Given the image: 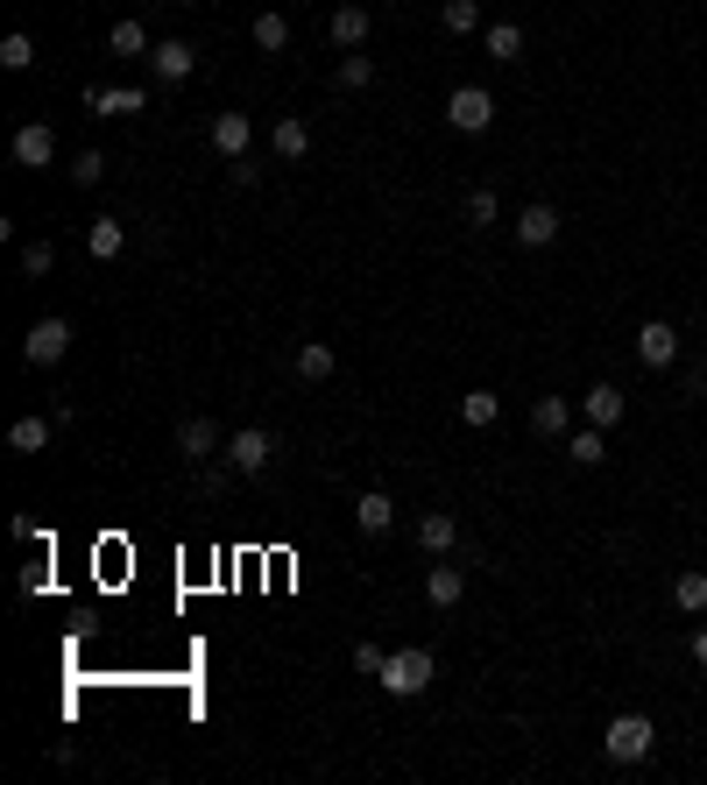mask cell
Wrapping results in <instances>:
<instances>
[{
  "label": "cell",
  "mask_w": 707,
  "mask_h": 785,
  "mask_svg": "<svg viewBox=\"0 0 707 785\" xmlns=\"http://www.w3.org/2000/svg\"><path fill=\"white\" fill-rule=\"evenodd\" d=\"M432 679H439V658H432L425 644H403V652H389V666H382V693L389 701H417Z\"/></svg>",
  "instance_id": "6da1fadb"
},
{
  "label": "cell",
  "mask_w": 707,
  "mask_h": 785,
  "mask_svg": "<svg viewBox=\"0 0 707 785\" xmlns=\"http://www.w3.org/2000/svg\"><path fill=\"white\" fill-rule=\"evenodd\" d=\"M651 743H658L651 715H615V722H609V736H601L609 764H644V758H651Z\"/></svg>",
  "instance_id": "7a4b0ae2"
},
{
  "label": "cell",
  "mask_w": 707,
  "mask_h": 785,
  "mask_svg": "<svg viewBox=\"0 0 707 785\" xmlns=\"http://www.w3.org/2000/svg\"><path fill=\"white\" fill-rule=\"evenodd\" d=\"M71 354V319H36L22 340V361L28 368H57V361Z\"/></svg>",
  "instance_id": "3957f363"
},
{
  "label": "cell",
  "mask_w": 707,
  "mask_h": 785,
  "mask_svg": "<svg viewBox=\"0 0 707 785\" xmlns=\"http://www.w3.org/2000/svg\"><path fill=\"white\" fill-rule=\"evenodd\" d=\"M446 120H453L460 134H488V128H495V99H488V85H453V99H446Z\"/></svg>",
  "instance_id": "277c9868"
},
{
  "label": "cell",
  "mask_w": 707,
  "mask_h": 785,
  "mask_svg": "<svg viewBox=\"0 0 707 785\" xmlns=\"http://www.w3.org/2000/svg\"><path fill=\"white\" fill-rule=\"evenodd\" d=\"M227 460L240 467V474H269V460H276V432H262V425L227 432Z\"/></svg>",
  "instance_id": "5b68a950"
},
{
  "label": "cell",
  "mask_w": 707,
  "mask_h": 785,
  "mask_svg": "<svg viewBox=\"0 0 707 785\" xmlns=\"http://www.w3.org/2000/svg\"><path fill=\"white\" fill-rule=\"evenodd\" d=\"M149 71H156L163 85H185L191 71H199V50H191L185 36H156V50H149Z\"/></svg>",
  "instance_id": "8992f818"
},
{
  "label": "cell",
  "mask_w": 707,
  "mask_h": 785,
  "mask_svg": "<svg viewBox=\"0 0 707 785\" xmlns=\"http://www.w3.org/2000/svg\"><path fill=\"white\" fill-rule=\"evenodd\" d=\"M177 453H185L191 467H205V460H220V453H227V440H220L213 418H185V425H177Z\"/></svg>",
  "instance_id": "52a82bcc"
},
{
  "label": "cell",
  "mask_w": 707,
  "mask_h": 785,
  "mask_svg": "<svg viewBox=\"0 0 707 785\" xmlns=\"http://www.w3.org/2000/svg\"><path fill=\"white\" fill-rule=\"evenodd\" d=\"M637 361H644V368H658V375H665V368H672V361H680V333H672V326H665V319H651V326H637Z\"/></svg>",
  "instance_id": "ba28073f"
},
{
  "label": "cell",
  "mask_w": 707,
  "mask_h": 785,
  "mask_svg": "<svg viewBox=\"0 0 707 785\" xmlns=\"http://www.w3.org/2000/svg\"><path fill=\"white\" fill-rule=\"evenodd\" d=\"M14 163H22V171H50V163H57V134L43 128V120L14 128Z\"/></svg>",
  "instance_id": "9c48e42d"
},
{
  "label": "cell",
  "mask_w": 707,
  "mask_h": 785,
  "mask_svg": "<svg viewBox=\"0 0 707 785\" xmlns=\"http://www.w3.org/2000/svg\"><path fill=\"white\" fill-rule=\"evenodd\" d=\"M623 411H629V397L615 383H594L588 397H580V418H588V425H601V432H615L623 425Z\"/></svg>",
  "instance_id": "30bf717a"
},
{
  "label": "cell",
  "mask_w": 707,
  "mask_h": 785,
  "mask_svg": "<svg viewBox=\"0 0 707 785\" xmlns=\"http://www.w3.org/2000/svg\"><path fill=\"white\" fill-rule=\"evenodd\" d=\"M368 28H375V14L368 8H333V22H326V43H333V50H361V43H368Z\"/></svg>",
  "instance_id": "8fae6325"
},
{
  "label": "cell",
  "mask_w": 707,
  "mask_h": 785,
  "mask_svg": "<svg viewBox=\"0 0 707 785\" xmlns=\"http://www.w3.org/2000/svg\"><path fill=\"white\" fill-rule=\"evenodd\" d=\"M248 142H255V120L248 114H213V156L240 163V156H248Z\"/></svg>",
  "instance_id": "7c38bea8"
},
{
  "label": "cell",
  "mask_w": 707,
  "mask_h": 785,
  "mask_svg": "<svg viewBox=\"0 0 707 785\" xmlns=\"http://www.w3.org/2000/svg\"><path fill=\"white\" fill-rule=\"evenodd\" d=\"M269 156H276V163H305L311 156V128L297 114H283L276 128H269Z\"/></svg>",
  "instance_id": "4fadbf2b"
},
{
  "label": "cell",
  "mask_w": 707,
  "mask_h": 785,
  "mask_svg": "<svg viewBox=\"0 0 707 785\" xmlns=\"http://www.w3.org/2000/svg\"><path fill=\"white\" fill-rule=\"evenodd\" d=\"M417 546H425L432 560H446V552L460 546V524H453V509H425V517H417Z\"/></svg>",
  "instance_id": "5bb4252c"
},
{
  "label": "cell",
  "mask_w": 707,
  "mask_h": 785,
  "mask_svg": "<svg viewBox=\"0 0 707 785\" xmlns=\"http://www.w3.org/2000/svg\"><path fill=\"white\" fill-rule=\"evenodd\" d=\"M509 234H517L523 248H552V241H559V213H552V206H523Z\"/></svg>",
  "instance_id": "9a60e30c"
},
{
  "label": "cell",
  "mask_w": 707,
  "mask_h": 785,
  "mask_svg": "<svg viewBox=\"0 0 707 785\" xmlns=\"http://www.w3.org/2000/svg\"><path fill=\"white\" fill-rule=\"evenodd\" d=\"M460 595H468V573L446 566V560H432V573H425V601H432V609H460Z\"/></svg>",
  "instance_id": "2e32d148"
},
{
  "label": "cell",
  "mask_w": 707,
  "mask_h": 785,
  "mask_svg": "<svg viewBox=\"0 0 707 785\" xmlns=\"http://www.w3.org/2000/svg\"><path fill=\"white\" fill-rule=\"evenodd\" d=\"M531 432L538 440H566V432H574V403L566 397H538L531 403Z\"/></svg>",
  "instance_id": "e0dca14e"
},
{
  "label": "cell",
  "mask_w": 707,
  "mask_h": 785,
  "mask_svg": "<svg viewBox=\"0 0 707 785\" xmlns=\"http://www.w3.org/2000/svg\"><path fill=\"white\" fill-rule=\"evenodd\" d=\"M389 524H397V503H389L382 489H368V495L354 503V531H361V538H382Z\"/></svg>",
  "instance_id": "ac0fdd59"
},
{
  "label": "cell",
  "mask_w": 707,
  "mask_h": 785,
  "mask_svg": "<svg viewBox=\"0 0 707 785\" xmlns=\"http://www.w3.org/2000/svg\"><path fill=\"white\" fill-rule=\"evenodd\" d=\"M120 248H128V226H120L114 213H99L93 226H85V255H93V262H114Z\"/></svg>",
  "instance_id": "d6986e66"
},
{
  "label": "cell",
  "mask_w": 707,
  "mask_h": 785,
  "mask_svg": "<svg viewBox=\"0 0 707 785\" xmlns=\"http://www.w3.org/2000/svg\"><path fill=\"white\" fill-rule=\"evenodd\" d=\"M85 107H93V114H142L149 93H134V85H93V93H85Z\"/></svg>",
  "instance_id": "ffe728a7"
},
{
  "label": "cell",
  "mask_w": 707,
  "mask_h": 785,
  "mask_svg": "<svg viewBox=\"0 0 707 785\" xmlns=\"http://www.w3.org/2000/svg\"><path fill=\"white\" fill-rule=\"evenodd\" d=\"M50 432H57V418H14L8 425V453H43Z\"/></svg>",
  "instance_id": "44dd1931"
},
{
  "label": "cell",
  "mask_w": 707,
  "mask_h": 785,
  "mask_svg": "<svg viewBox=\"0 0 707 785\" xmlns=\"http://www.w3.org/2000/svg\"><path fill=\"white\" fill-rule=\"evenodd\" d=\"M495 418H503V397H495V389H468V397H460V425L488 432Z\"/></svg>",
  "instance_id": "7402d4cb"
},
{
  "label": "cell",
  "mask_w": 707,
  "mask_h": 785,
  "mask_svg": "<svg viewBox=\"0 0 707 785\" xmlns=\"http://www.w3.org/2000/svg\"><path fill=\"white\" fill-rule=\"evenodd\" d=\"M248 36H255V50H269V57H276V50H291V22H283L276 8H262V14H255V28H248Z\"/></svg>",
  "instance_id": "603a6c76"
},
{
  "label": "cell",
  "mask_w": 707,
  "mask_h": 785,
  "mask_svg": "<svg viewBox=\"0 0 707 785\" xmlns=\"http://www.w3.org/2000/svg\"><path fill=\"white\" fill-rule=\"evenodd\" d=\"M107 50H114V57H142V65H149V50H156V43H149L142 22H114V28H107Z\"/></svg>",
  "instance_id": "cb8c5ba5"
},
{
  "label": "cell",
  "mask_w": 707,
  "mask_h": 785,
  "mask_svg": "<svg viewBox=\"0 0 707 785\" xmlns=\"http://www.w3.org/2000/svg\"><path fill=\"white\" fill-rule=\"evenodd\" d=\"M566 460H580V467H601V460H609V432H601V425H580L574 440H566Z\"/></svg>",
  "instance_id": "d4e9b609"
},
{
  "label": "cell",
  "mask_w": 707,
  "mask_h": 785,
  "mask_svg": "<svg viewBox=\"0 0 707 785\" xmlns=\"http://www.w3.org/2000/svg\"><path fill=\"white\" fill-rule=\"evenodd\" d=\"M333 368H340V354H333L326 340H305V347H297V375H305V383H326Z\"/></svg>",
  "instance_id": "484cf974"
},
{
  "label": "cell",
  "mask_w": 707,
  "mask_h": 785,
  "mask_svg": "<svg viewBox=\"0 0 707 785\" xmlns=\"http://www.w3.org/2000/svg\"><path fill=\"white\" fill-rule=\"evenodd\" d=\"M672 609H686V616L707 609V573H700V566H686L680 581H672Z\"/></svg>",
  "instance_id": "4316f807"
},
{
  "label": "cell",
  "mask_w": 707,
  "mask_h": 785,
  "mask_svg": "<svg viewBox=\"0 0 707 785\" xmlns=\"http://www.w3.org/2000/svg\"><path fill=\"white\" fill-rule=\"evenodd\" d=\"M36 65V43H28V28H8L0 36V71H28Z\"/></svg>",
  "instance_id": "83f0119b"
},
{
  "label": "cell",
  "mask_w": 707,
  "mask_h": 785,
  "mask_svg": "<svg viewBox=\"0 0 707 785\" xmlns=\"http://www.w3.org/2000/svg\"><path fill=\"white\" fill-rule=\"evenodd\" d=\"M488 57H495V65H517V57H523V28L517 22H495L488 28Z\"/></svg>",
  "instance_id": "f1b7e54d"
},
{
  "label": "cell",
  "mask_w": 707,
  "mask_h": 785,
  "mask_svg": "<svg viewBox=\"0 0 707 785\" xmlns=\"http://www.w3.org/2000/svg\"><path fill=\"white\" fill-rule=\"evenodd\" d=\"M439 22H446V36H468V28H481V0H446Z\"/></svg>",
  "instance_id": "f546056e"
},
{
  "label": "cell",
  "mask_w": 707,
  "mask_h": 785,
  "mask_svg": "<svg viewBox=\"0 0 707 785\" xmlns=\"http://www.w3.org/2000/svg\"><path fill=\"white\" fill-rule=\"evenodd\" d=\"M340 85H347V93H361V85H375V57H361V50H340Z\"/></svg>",
  "instance_id": "4dcf8cb0"
},
{
  "label": "cell",
  "mask_w": 707,
  "mask_h": 785,
  "mask_svg": "<svg viewBox=\"0 0 707 785\" xmlns=\"http://www.w3.org/2000/svg\"><path fill=\"white\" fill-rule=\"evenodd\" d=\"M234 481H240V467H234V460H205V467H199V489H205V495H227Z\"/></svg>",
  "instance_id": "1f68e13d"
},
{
  "label": "cell",
  "mask_w": 707,
  "mask_h": 785,
  "mask_svg": "<svg viewBox=\"0 0 707 785\" xmlns=\"http://www.w3.org/2000/svg\"><path fill=\"white\" fill-rule=\"evenodd\" d=\"M99 177H107V156H99V149H85V156H71V185H85V191H93Z\"/></svg>",
  "instance_id": "d6a6232c"
},
{
  "label": "cell",
  "mask_w": 707,
  "mask_h": 785,
  "mask_svg": "<svg viewBox=\"0 0 707 785\" xmlns=\"http://www.w3.org/2000/svg\"><path fill=\"white\" fill-rule=\"evenodd\" d=\"M468 220H474V226H495V220H503V199H495L488 185H481V191H468Z\"/></svg>",
  "instance_id": "836d02e7"
},
{
  "label": "cell",
  "mask_w": 707,
  "mask_h": 785,
  "mask_svg": "<svg viewBox=\"0 0 707 785\" xmlns=\"http://www.w3.org/2000/svg\"><path fill=\"white\" fill-rule=\"evenodd\" d=\"M14 587H22V595H50V552H43V560H28L22 573H14Z\"/></svg>",
  "instance_id": "e575fe53"
},
{
  "label": "cell",
  "mask_w": 707,
  "mask_h": 785,
  "mask_svg": "<svg viewBox=\"0 0 707 785\" xmlns=\"http://www.w3.org/2000/svg\"><path fill=\"white\" fill-rule=\"evenodd\" d=\"M22 269H28V277H50V269H57V241H28V248H22Z\"/></svg>",
  "instance_id": "d590c367"
},
{
  "label": "cell",
  "mask_w": 707,
  "mask_h": 785,
  "mask_svg": "<svg viewBox=\"0 0 707 785\" xmlns=\"http://www.w3.org/2000/svg\"><path fill=\"white\" fill-rule=\"evenodd\" d=\"M382 666H389V652H382V644H354V672L382 679Z\"/></svg>",
  "instance_id": "8d00e7d4"
},
{
  "label": "cell",
  "mask_w": 707,
  "mask_h": 785,
  "mask_svg": "<svg viewBox=\"0 0 707 785\" xmlns=\"http://www.w3.org/2000/svg\"><path fill=\"white\" fill-rule=\"evenodd\" d=\"M694 666H700V672H707V623H700V630H694Z\"/></svg>",
  "instance_id": "74e56055"
},
{
  "label": "cell",
  "mask_w": 707,
  "mask_h": 785,
  "mask_svg": "<svg viewBox=\"0 0 707 785\" xmlns=\"http://www.w3.org/2000/svg\"><path fill=\"white\" fill-rule=\"evenodd\" d=\"M177 8H191V0H177Z\"/></svg>",
  "instance_id": "f35d334b"
}]
</instances>
